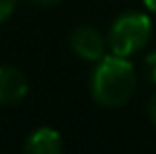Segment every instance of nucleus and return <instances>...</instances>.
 Segmentation results:
<instances>
[{"label":"nucleus","mask_w":156,"mask_h":154,"mask_svg":"<svg viewBox=\"0 0 156 154\" xmlns=\"http://www.w3.org/2000/svg\"><path fill=\"white\" fill-rule=\"evenodd\" d=\"M27 78L13 66H0V106H13L27 95Z\"/></svg>","instance_id":"4"},{"label":"nucleus","mask_w":156,"mask_h":154,"mask_svg":"<svg viewBox=\"0 0 156 154\" xmlns=\"http://www.w3.org/2000/svg\"><path fill=\"white\" fill-rule=\"evenodd\" d=\"M144 70H146L148 80L156 84V51H152L146 59H144Z\"/></svg>","instance_id":"6"},{"label":"nucleus","mask_w":156,"mask_h":154,"mask_svg":"<svg viewBox=\"0 0 156 154\" xmlns=\"http://www.w3.org/2000/svg\"><path fill=\"white\" fill-rule=\"evenodd\" d=\"M152 36V19L141 11H127L116 17L108 32L110 51L120 57H131L141 51Z\"/></svg>","instance_id":"2"},{"label":"nucleus","mask_w":156,"mask_h":154,"mask_svg":"<svg viewBox=\"0 0 156 154\" xmlns=\"http://www.w3.org/2000/svg\"><path fill=\"white\" fill-rule=\"evenodd\" d=\"M70 47L84 61H99L105 55L104 36L91 26H78L70 36Z\"/></svg>","instance_id":"3"},{"label":"nucleus","mask_w":156,"mask_h":154,"mask_svg":"<svg viewBox=\"0 0 156 154\" xmlns=\"http://www.w3.org/2000/svg\"><path fill=\"white\" fill-rule=\"evenodd\" d=\"M148 114H150V120H152V125L156 127V93L152 95V99L148 103Z\"/></svg>","instance_id":"8"},{"label":"nucleus","mask_w":156,"mask_h":154,"mask_svg":"<svg viewBox=\"0 0 156 154\" xmlns=\"http://www.w3.org/2000/svg\"><path fill=\"white\" fill-rule=\"evenodd\" d=\"M23 150L27 154H59L63 150V137L53 127H38L26 137Z\"/></svg>","instance_id":"5"},{"label":"nucleus","mask_w":156,"mask_h":154,"mask_svg":"<svg viewBox=\"0 0 156 154\" xmlns=\"http://www.w3.org/2000/svg\"><path fill=\"white\" fill-rule=\"evenodd\" d=\"M15 4H17V0H0V23H4L13 15Z\"/></svg>","instance_id":"7"},{"label":"nucleus","mask_w":156,"mask_h":154,"mask_svg":"<svg viewBox=\"0 0 156 154\" xmlns=\"http://www.w3.org/2000/svg\"><path fill=\"white\" fill-rule=\"evenodd\" d=\"M144 6H146L148 11L156 13V0H144Z\"/></svg>","instance_id":"10"},{"label":"nucleus","mask_w":156,"mask_h":154,"mask_svg":"<svg viewBox=\"0 0 156 154\" xmlns=\"http://www.w3.org/2000/svg\"><path fill=\"white\" fill-rule=\"evenodd\" d=\"M135 68L129 57L104 55L91 76V95L104 108H122L135 93Z\"/></svg>","instance_id":"1"},{"label":"nucleus","mask_w":156,"mask_h":154,"mask_svg":"<svg viewBox=\"0 0 156 154\" xmlns=\"http://www.w3.org/2000/svg\"><path fill=\"white\" fill-rule=\"evenodd\" d=\"M34 4H42V6H51V4H57V2H61V0H32Z\"/></svg>","instance_id":"9"}]
</instances>
